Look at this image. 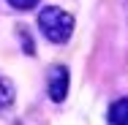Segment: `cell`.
Listing matches in <instances>:
<instances>
[{
	"label": "cell",
	"instance_id": "cell-5",
	"mask_svg": "<svg viewBox=\"0 0 128 125\" xmlns=\"http://www.w3.org/2000/svg\"><path fill=\"white\" fill-rule=\"evenodd\" d=\"M8 5L16 8V11H30V8L38 5V0H8Z\"/></svg>",
	"mask_w": 128,
	"mask_h": 125
},
{
	"label": "cell",
	"instance_id": "cell-4",
	"mask_svg": "<svg viewBox=\"0 0 128 125\" xmlns=\"http://www.w3.org/2000/svg\"><path fill=\"white\" fill-rule=\"evenodd\" d=\"M16 98V90H14V84L6 79V76H0V112L3 109H8L11 103Z\"/></svg>",
	"mask_w": 128,
	"mask_h": 125
},
{
	"label": "cell",
	"instance_id": "cell-1",
	"mask_svg": "<svg viewBox=\"0 0 128 125\" xmlns=\"http://www.w3.org/2000/svg\"><path fill=\"white\" fill-rule=\"evenodd\" d=\"M38 27L52 44H66L74 33V16L57 5H46L38 11Z\"/></svg>",
	"mask_w": 128,
	"mask_h": 125
},
{
	"label": "cell",
	"instance_id": "cell-3",
	"mask_svg": "<svg viewBox=\"0 0 128 125\" xmlns=\"http://www.w3.org/2000/svg\"><path fill=\"white\" fill-rule=\"evenodd\" d=\"M109 123L112 125H128V98H120L109 109Z\"/></svg>",
	"mask_w": 128,
	"mask_h": 125
},
{
	"label": "cell",
	"instance_id": "cell-2",
	"mask_svg": "<svg viewBox=\"0 0 128 125\" xmlns=\"http://www.w3.org/2000/svg\"><path fill=\"white\" fill-rule=\"evenodd\" d=\"M46 93L54 103H63L68 95V68L66 65H52L49 68V82H46Z\"/></svg>",
	"mask_w": 128,
	"mask_h": 125
}]
</instances>
